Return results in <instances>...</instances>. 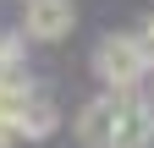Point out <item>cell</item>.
<instances>
[{
    "instance_id": "8992f818",
    "label": "cell",
    "mask_w": 154,
    "mask_h": 148,
    "mask_svg": "<svg viewBox=\"0 0 154 148\" xmlns=\"http://www.w3.org/2000/svg\"><path fill=\"white\" fill-rule=\"evenodd\" d=\"M143 44L154 49V16H149V22H143Z\"/></svg>"
},
{
    "instance_id": "6da1fadb",
    "label": "cell",
    "mask_w": 154,
    "mask_h": 148,
    "mask_svg": "<svg viewBox=\"0 0 154 148\" xmlns=\"http://www.w3.org/2000/svg\"><path fill=\"white\" fill-rule=\"evenodd\" d=\"M94 71L105 88H143V77L154 71V49L143 44V33H110L94 49Z\"/></svg>"
},
{
    "instance_id": "5b68a950",
    "label": "cell",
    "mask_w": 154,
    "mask_h": 148,
    "mask_svg": "<svg viewBox=\"0 0 154 148\" xmlns=\"http://www.w3.org/2000/svg\"><path fill=\"white\" fill-rule=\"evenodd\" d=\"M0 77H28V66H22V28L17 33L0 28Z\"/></svg>"
},
{
    "instance_id": "7a4b0ae2",
    "label": "cell",
    "mask_w": 154,
    "mask_h": 148,
    "mask_svg": "<svg viewBox=\"0 0 154 148\" xmlns=\"http://www.w3.org/2000/svg\"><path fill=\"white\" fill-rule=\"evenodd\" d=\"M22 39L33 44H61L66 33L77 28V6L72 0H22Z\"/></svg>"
},
{
    "instance_id": "277c9868",
    "label": "cell",
    "mask_w": 154,
    "mask_h": 148,
    "mask_svg": "<svg viewBox=\"0 0 154 148\" xmlns=\"http://www.w3.org/2000/svg\"><path fill=\"white\" fill-rule=\"evenodd\" d=\"M149 143H154V99L138 93V88H127V104H121V115H116L110 148H149Z\"/></svg>"
},
{
    "instance_id": "3957f363",
    "label": "cell",
    "mask_w": 154,
    "mask_h": 148,
    "mask_svg": "<svg viewBox=\"0 0 154 148\" xmlns=\"http://www.w3.org/2000/svg\"><path fill=\"white\" fill-rule=\"evenodd\" d=\"M121 104H127V88H105L99 99H88L83 110H77V143L83 148H110Z\"/></svg>"
}]
</instances>
